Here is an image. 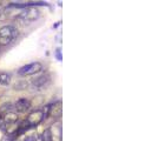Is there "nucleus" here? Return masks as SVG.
Here are the masks:
<instances>
[{
    "label": "nucleus",
    "mask_w": 157,
    "mask_h": 141,
    "mask_svg": "<svg viewBox=\"0 0 157 141\" xmlns=\"http://www.w3.org/2000/svg\"><path fill=\"white\" fill-rule=\"evenodd\" d=\"M37 140H38V137H37V134L34 133V134H31V135L26 137L24 141H37Z\"/></svg>",
    "instance_id": "nucleus-11"
},
{
    "label": "nucleus",
    "mask_w": 157,
    "mask_h": 141,
    "mask_svg": "<svg viewBox=\"0 0 157 141\" xmlns=\"http://www.w3.org/2000/svg\"><path fill=\"white\" fill-rule=\"evenodd\" d=\"M40 13L39 11L34 7H27L22 12H20L18 16V19L21 20L24 24H30L32 21H36L39 18Z\"/></svg>",
    "instance_id": "nucleus-2"
},
{
    "label": "nucleus",
    "mask_w": 157,
    "mask_h": 141,
    "mask_svg": "<svg viewBox=\"0 0 157 141\" xmlns=\"http://www.w3.org/2000/svg\"><path fill=\"white\" fill-rule=\"evenodd\" d=\"M60 114H61V102L60 101H57V102L50 105V114H49V117L53 115L56 118H59Z\"/></svg>",
    "instance_id": "nucleus-7"
},
{
    "label": "nucleus",
    "mask_w": 157,
    "mask_h": 141,
    "mask_svg": "<svg viewBox=\"0 0 157 141\" xmlns=\"http://www.w3.org/2000/svg\"><path fill=\"white\" fill-rule=\"evenodd\" d=\"M41 69H43V65L40 62H32V63L22 66L19 69V74L20 75H32V74L40 72Z\"/></svg>",
    "instance_id": "nucleus-3"
},
{
    "label": "nucleus",
    "mask_w": 157,
    "mask_h": 141,
    "mask_svg": "<svg viewBox=\"0 0 157 141\" xmlns=\"http://www.w3.org/2000/svg\"><path fill=\"white\" fill-rule=\"evenodd\" d=\"M18 37V30L12 25H6L0 28V45H8Z\"/></svg>",
    "instance_id": "nucleus-1"
},
{
    "label": "nucleus",
    "mask_w": 157,
    "mask_h": 141,
    "mask_svg": "<svg viewBox=\"0 0 157 141\" xmlns=\"http://www.w3.org/2000/svg\"><path fill=\"white\" fill-rule=\"evenodd\" d=\"M10 82H11L10 74H7V73H1V74H0V83H1V85L6 86V85H8Z\"/></svg>",
    "instance_id": "nucleus-9"
},
{
    "label": "nucleus",
    "mask_w": 157,
    "mask_h": 141,
    "mask_svg": "<svg viewBox=\"0 0 157 141\" xmlns=\"http://www.w3.org/2000/svg\"><path fill=\"white\" fill-rule=\"evenodd\" d=\"M44 120V117H43V113H41V109H37L34 112H32L27 119H26V123L32 128V127H36L38 123H40L41 121Z\"/></svg>",
    "instance_id": "nucleus-4"
},
{
    "label": "nucleus",
    "mask_w": 157,
    "mask_h": 141,
    "mask_svg": "<svg viewBox=\"0 0 157 141\" xmlns=\"http://www.w3.org/2000/svg\"><path fill=\"white\" fill-rule=\"evenodd\" d=\"M4 121L6 123H14L16 121H18V114L16 112H7L4 115Z\"/></svg>",
    "instance_id": "nucleus-8"
},
{
    "label": "nucleus",
    "mask_w": 157,
    "mask_h": 141,
    "mask_svg": "<svg viewBox=\"0 0 157 141\" xmlns=\"http://www.w3.org/2000/svg\"><path fill=\"white\" fill-rule=\"evenodd\" d=\"M59 52H60V51H59V49H57V58H58L59 60H61V58H60V53H59Z\"/></svg>",
    "instance_id": "nucleus-12"
},
{
    "label": "nucleus",
    "mask_w": 157,
    "mask_h": 141,
    "mask_svg": "<svg viewBox=\"0 0 157 141\" xmlns=\"http://www.w3.org/2000/svg\"><path fill=\"white\" fill-rule=\"evenodd\" d=\"M43 141H52V137H51V131H50V128H47V129H45L44 131V133H43Z\"/></svg>",
    "instance_id": "nucleus-10"
},
{
    "label": "nucleus",
    "mask_w": 157,
    "mask_h": 141,
    "mask_svg": "<svg viewBox=\"0 0 157 141\" xmlns=\"http://www.w3.org/2000/svg\"><path fill=\"white\" fill-rule=\"evenodd\" d=\"M14 108H16L17 112L24 113V112H26V111H28L31 108V101L28 100L27 98H20V99L16 101Z\"/></svg>",
    "instance_id": "nucleus-5"
},
{
    "label": "nucleus",
    "mask_w": 157,
    "mask_h": 141,
    "mask_svg": "<svg viewBox=\"0 0 157 141\" xmlns=\"http://www.w3.org/2000/svg\"><path fill=\"white\" fill-rule=\"evenodd\" d=\"M50 81H51L50 75L44 74V75H40L38 78H36L34 80L32 81V85H33V87H36V88H38V89H41V88L46 87V86L50 83Z\"/></svg>",
    "instance_id": "nucleus-6"
}]
</instances>
